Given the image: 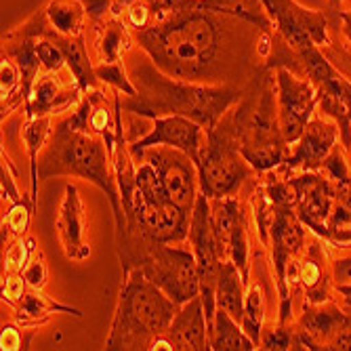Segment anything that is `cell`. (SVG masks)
Here are the masks:
<instances>
[{"label":"cell","instance_id":"6da1fadb","mask_svg":"<svg viewBox=\"0 0 351 351\" xmlns=\"http://www.w3.org/2000/svg\"><path fill=\"white\" fill-rule=\"evenodd\" d=\"M135 40L162 72L194 82L215 72L226 45V25L219 13L183 5L135 32Z\"/></svg>","mask_w":351,"mask_h":351},{"label":"cell","instance_id":"7a4b0ae2","mask_svg":"<svg viewBox=\"0 0 351 351\" xmlns=\"http://www.w3.org/2000/svg\"><path fill=\"white\" fill-rule=\"evenodd\" d=\"M135 97H126L122 110L145 118L160 116H185L202 124L206 131L215 129L221 118L230 112L234 104L242 99V90L236 86H208L191 80L167 76L154 61L135 59Z\"/></svg>","mask_w":351,"mask_h":351},{"label":"cell","instance_id":"3957f363","mask_svg":"<svg viewBox=\"0 0 351 351\" xmlns=\"http://www.w3.org/2000/svg\"><path fill=\"white\" fill-rule=\"evenodd\" d=\"M63 175L80 177L97 185L108 196V202L112 206L116 234L126 230L122 198L106 139L84 131H76L66 120L57 124L55 133L45 145L43 156L38 158V179Z\"/></svg>","mask_w":351,"mask_h":351},{"label":"cell","instance_id":"277c9868","mask_svg":"<svg viewBox=\"0 0 351 351\" xmlns=\"http://www.w3.org/2000/svg\"><path fill=\"white\" fill-rule=\"evenodd\" d=\"M177 311L179 305L141 269L124 274L106 349H149L169 330Z\"/></svg>","mask_w":351,"mask_h":351},{"label":"cell","instance_id":"5b68a950","mask_svg":"<svg viewBox=\"0 0 351 351\" xmlns=\"http://www.w3.org/2000/svg\"><path fill=\"white\" fill-rule=\"evenodd\" d=\"M116 252L122 265V276L141 269L177 305L200 295V274L194 250L156 242L143 236L137 228H126L116 234Z\"/></svg>","mask_w":351,"mask_h":351},{"label":"cell","instance_id":"8992f818","mask_svg":"<svg viewBox=\"0 0 351 351\" xmlns=\"http://www.w3.org/2000/svg\"><path fill=\"white\" fill-rule=\"evenodd\" d=\"M276 97L274 78L269 74L259 82V97L248 95L236 116L230 120L242 156L259 173L282 167L291 154L289 141L284 139L280 129Z\"/></svg>","mask_w":351,"mask_h":351},{"label":"cell","instance_id":"52a82bcc","mask_svg":"<svg viewBox=\"0 0 351 351\" xmlns=\"http://www.w3.org/2000/svg\"><path fill=\"white\" fill-rule=\"evenodd\" d=\"M200 191L210 200L236 196L242 181L250 175V165L242 156L232 122L223 120L206 131V141L198 160Z\"/></svg>","mask_w":351,"mask_h":351},{"label":"cell","instance_id":"ba28073f","mask_svg":"<svg viewBox=\"0 0 351 351\" xmlns=\"http://www.w3.org/2000/svg\"><path fill=\"white\" fill-rule=\"evenodd\" d=\"M299 53L303 76L317 90V104L322 112L339 124L343 147H351V82L324 57L317 45L295 49Z\"/></svg>","mask_w":351,"mask_h":351},{"label":"cell","instance_id":"9c48e42d","mask_svg":"<svg viewBox=\"0 0 351 351\" xmlns=\"http://www.w3.org/2000/svg\"><path fill=\"white\" fill-rule=\"evenodd\" d=\"M271 204V202H269ZM274 217L269 223V238L271 242V261L276 269L278 291H280V317L278 324H289L291 320V291H289V265L303 248L305 242V226L301 223L295 204H271Z\"/></svg>","mask_w":351,"mask_h":351},{"label":"cell","instance_id":"30bf717a","mask_svg":"<svg viewBox=\"0 0 351 351\" xmlns=\"http://www.w3.org/2000/svg\"><path fill=\"white\" fill-rule=\"evenodd\" d=\"M143 160L149 162L156 173L160 175L171 200L181 206L183 210L191 213L198 200V167L191 158L175 147L169 145H154L143 152Z\"/></svg>","mask_w":351,"mask_h":351},{"label":"cell","instance_id":"8fae6325","mask_svg":"<svg viewBox=\"0 0 351 351\" xmlns=\"http://www.w3.org/2000/svg\"><path fill=\"white\" fill-rule=\"evenodd\" d=\"M278 86V118L284 139L293 145L309 124L317 106V90L311 80L297 76L289 68L276 70Z\"/></svg>","mask_w":351,"mask_h":351},{"label":"cell","instance_id":"7c38bea8","mask_svg":"<svg viewBox=\"0 0 351 351\" xmlns=\"http://www.w3.org/2000/svg\"><path fill=\"white\" fill-rule=\"evenodd\" d=\"M278 34L293 49L307 45H330V19L322 11H309L295 0H261Z\"/></svg>","mask_w":351,"mask_h":351},{"label":"cell","instance_id":"4fadbf2b","mask_svg":"<svg viewBox=\"0 0 351 351\" xmlns=\"http://www.w3.org/2000/svg\"><path fill=\"white\" fill-rule=\"evenodd\" d=\"M126 228H137L143 236L165 244H181L189 236L191 213L177 206L173 200L165 204H152L135 191L133 208L124 213Z\"/></svg>","mask_w":351,"mask_h":351},{"label":"cell","instance_id":"5bb4252c","mask_svg":"<svg viewBox=\"0 0 351 351\" xmlns=\"http://www.w3.org/2000/svg\"><path fill=\"white\" fill-rule=\"evenodd\" d=\"M291 183L295 187V210L301 223L317 238L326 240L328 219L337 204V183L317 171H305L299 177H293Z\"/></svg>","mask_w":351,"mask_h":351},{"label":"cell","instance_id":"9a60e30c","mask_svg":"<svg viewBox=\"0 0 351 351\" xmlns=\"http://www.w3.org/2000/svg\"><path fill=\"white\" fill-rule=\"evenodd\" d=\"M204 133L206 129L202 124L189 120L185 116H160V118H154L152 131L145 137L137 139L133 145H129V149L135 160H141L143 152L147 147L169 145V147L185 152L191 160L198 165L200 152L204 147Z\"/></svg>","mask_w":351,"mask_h":351},{"label":"cell","instance_id":"2e32d148","mask_svg":"<svg viewBox=\"0 0 351 351\" xmlns=\"http://www.w3.org/2000/svg\"><path fill=\"white\" fill-rule=\"evenodd\" d=\"M339 135V124L324 122L320 118L309 120L303 135L293 143V152L282 165L286 175H291L293 171H320L326 158L332 154Z\"/></svg>","mask_w":351,"mask_h":351},{"label":"cell","instance_id":"e0dca14e","mask_svg":"<svg viewBox=\"0 0 351 351\" xmlns=\"http://www.w3.org/2000/svg\"><path fill=\"white\" fill-rule=\"evenodd\" d=\"M57 230H59L63 252H66L68 259L84 261L90 257V248L84 242L86 215H84L82 200L78 196V189L72 183L66 185V194H63L59 217H57Z\"/></svg>","mask_w":351,"mask_h":351},{"label":"cell","instance_id":"ac0fdd59","mask_svg":"<svg viewBox=\"0 0 351 351\" xmlns=\"http://www.w3.org/2000/svg\"><path fill=\"white\" fill-rule=\"evenodd\" d=\"M165 335L171 341L173 349H177V351L210 349L208 320H206V311H204V303H202L200 295L179 305V311L173 317V322Z\"/></svg>","mask_w":351,"mask_h":351},{"label":"cell","instance_id":"d6986e66","mask_svg":"<svg viewBox=\"0 0 351 351\" xmlns=\"http://www.w3.org/2000/svg\"><path fill=\"white\" fill-rule=\"evenodd\" d=\"M289 280L297 282L305 289L307 303H324L330 301V269L326 265V252L320 244V240H315L307 254L297 261L293 259L289 265Z\"/></svg>","mask_w":351,"mask_h":351},{"label":"cell","instance_id":"ffe728a7","mask_svg":"<svg viewBox=\"0 0 351 351\" xmlns=\"http://www.w3.org/2000/svg\"><path fill=\"white\" fill-rule=\"evenodd\" d=\"M80 93L82 88L78 84H74L72 88H63V84L57 78H53L51 72H47L34 82V88H32V95L25 104V116L29 120L36 116L59 114L76 106L80 99Z\"/></svg>","mask_w":351,"mask_h":351},{"label":"cell","instance_id":"44dd1931","mask_svg":"<svg viewBox=\"0 0 351 351\" xmlns=\"http://www.w3.org/2000/svg\"><path fill=\"white\" fill-rule=\"evenodd\" d=\"M297 326L303 328L307 335H311L322 349H328L330 341L343 328L351 326V322L343 307H337L335 303L324 301V303H305Z\"/></svg>","mask_w":351,"mask_h":351},{"label":"cell","instance_id":"7402d4cb","mask_svg":"<svg viewBox=\"0 0 351 351\" xmlns=\"http://www.w3.org/2000/svg\"><path fill=\"white\" fill-rule=\"evenodd\" d=\"M43 36L53 38L61 47L63 55H66L68 68L74 74V80L82 88V93H88V90L97 88L99 78H97V74H95V66L88 59V53H86L82 36H61V34H57V32L51 27V23H47Z\"/></svg>","mask_w":351,"mask_h":351},{"label":"cell","instance_id":"603a6c76","mask_svg":"<svg viewBox=\"0 0 351 351\" xmlns=\"http://www.w3.org/2000/svg\"><path fill=\"white\" fill-rule=\"evenodd\" d=\"M183 5L242 19V21L254 25V27H259L261 32H276V27H274V23H271V19H269L261 0H185Z\"/></svg>","mask_w":351,"mask_h":351},{"label":"cell","instance_id":"cb8c5ba5","mask_svg":"<svg viewBox=\"0 0 351 351\" xmlns=\"http://www.w3.org/2000/svg\"><path fill=\"white\" fill-rule=\"evenodd\" d=\"M244 280L240 276V269L234 265L232 259H226L221 265L219 271V280H217V307L226 309L234 320H238L242 324V317H244Z\"/></svg>","mask_w":351,"mask_h":351},{"label":"cell","instance_id":"d4e9b609","mask_svg":"<svg viewBox=\"0 0 351 351\" xmlns=\"http://www.w3.org/2000/svg\"><path fill=\"white\" fill-rule=\"evenodd\" d=\"M210 339V349L217 351H250L257 349V343H254L242 328V324L226 311L217 307L215 311V322L213 328L208 332Z\"/></svg>","mask_w":351,"mask_h":351},{"label":"cell","instance_id":"484cf974","mask_svg":"<svg viewBox=\"0 0 351 351\" xmlns=\"http://www.w3.org/2000/svg\"><path fill=\"white\" fill-rule=\"evenodd\" d=\"M97 29V40H95V49H97L99 63H114L122 61V55L131 47V34L129 25L120 17H110L104 23L95 25Z\"/></svg>","mask_w":351,"mask_h":351},{"label":"cell","instance_id":"4316f807","mask_svg":"<svg viewBox=\"0 0 351 351\" xmlns=\"http://www.w3.org/2000/svg\"><path fill=\"white\" fill-rule=\"evenodd\" d=\"M51 27L61 36H82L86 9L80 0H51L45 9Z\"/></svg>","mask_w":351,"mask_h":351},{"label":"cell","instance_id":"83f0119b","mask_svg":"<svg viewBox=\"0 0 351 351\" xmlns=\"http://www.w3.org/2000/svg\"><path fill=\"white\" fill-rule=\"evenodd\" d=\"M51 131V118L49 116H36L29 118L23 126V141H25V149H27V158H29V183H32V202L36 204V196H38V152L45 147L47 137Z\"/></svg>","mask_w":351,"mask_h":351},{"label":"cell","instance_id":"f1b7e54d","mask_svg":"<svg viewBox=\"0 0 351 351\" xmlns=\"http://www.w3.org/2000/svg\"><path fill=\"white\" fill-rule=\"evenodd\" d=\"M263 317H265V297L261 291V284H248L244 297L242 328L257 345H261V337H263Z\"/></svg>","mask_w":351,"mask_h":351},{"label":"cell","instance_id":"f546056e","mask_svg":"<svg viewBox=\"0 0 351 351\" xmlns=\"http://www.w3.org/2000/svg\"><path fill=\"white\" fill-rule=\"evenodd\" d=\"M248 228H246V215L244 210H240L232 234H230V259L234 261V265L240 269V276L244 280V284H250V248H248Z\"/></svg>","mask_w":351,"mask_h":351},{"label":"cell","instance_id":"4dcf8cb0","mask_svg":"<svg viewBox=\"0 0 351 351\" xmlns=\"http://www.w3.org/2000/svg\"><path fill=\"white\" fill-rule=\"evenodd\" d=\"M15 309H17V313L21 317V324L27 320V317H38V315L47 317V313H51V311H63V313H72V315H78V317L82 315L80 309L70 307V305L55 303L47 295L36 293V289L32 291V293H27V295H23V299L15 305Z\"/></svg>","mask_w":351,"mask_h":351},{"label":"cell","instance_id":"1f68e13d","mask_svg":"<svg viewBox=\"0 0 351 351\" xmlns=\"http://www.w3.org/2000/svg\"><path fill=\"white\" fill-rule=\"evenodd\" d=\"M137 191L139 196L152 204H165L171 202L169 191L160 179V175L156 173V169L149 162H143L141 167H137Z\"/></svg>","mask_w":351,"mask_h":351},{"label":"cell","instance_id":"d6a6232c","mask_svg":"<svg viewBox=\"0 0 351 351\" xmlns=\"http://www.w3.org/2000/svg\"><path fill=\"white\" fill-rule=\"evenodd\" d=\"M34 202H13L11 210L7 213V217L3 219V246L5 242L9 240V234H15L17 238L23 236L29 228V219H32V213H34Z\"/></svg>","mask_w":351,"mask_h":351},{"label":"cell","instance_id":"836d02e7","mask_svg":"<svg viewBox=\"0 0 351 351\" xmlns=\"http://www.w3.org/2000/svg\"><path fill=\"white\" fill-rule=\"evenodd\" d=\"M95 74L97 78L110 86H114V90L118 93H124L126 97H135L137 95V88L135 84L131 82L129 74L124 72L122 63L120 61H114V63H99V66H95Z\"/></svg>","mask_w":351,"mask_h":351},{"label":"cell","instance_id":"e575fe53","mask_svg":"<svg viewBox=\"0 0 351 351\" xmlns=\"http://www.w3.org/2000/svg\"><path fill=\"white\" fill-rule=\"evenodd\" d=\"M34 246L36 242L34 240H23V238H17L9 248H7V254H5V274H21L25 269V265L29 263L32 254H34Z\"/></svg>","mask_w":351,"mask_h":351},{"label":"cell","instance_id":"d590c367","mask_svg":"<svg viewBox=\"0 0 351 351\" xmlns=\"http://www.w3.org/2000/svg\"><path fill=\"white\" fill-rule=\"evenodd\" d=\"M36 53H38V59L43 63V70L45 72H59L63 66H66V55H63L61 47L49 38V36H40L38 43H36Z\"/></svg>","mask_w":351,"mask_h":351},{"label":"cell","instance_id":"8d00e7d4","mask_svg":"<svg viewBox=\"0 0 351 351\" xmlns=\"http://www.w3.org/2000/svg\"><path fill=\"white\" fill-rule=\"evenodd\" d=\"M124 15H126V25H129L133 32L147 29L156 21V15H154L147 0H139V3H135Z\"/></svg>","mask_w":351,"mask_h":351},{"label":"cell","instance_id":"74e56055","mask_svg":"<svg viewBox=\"0 0 351 351\" xmlns=\"http://www.w3.org/2000/svg\"><path fill=\"white\" fill-rule=\"evenodd\" d=\"M25 284L29 286V289H43L45 282H47V263H45V257L43 252H34L32 254L29 263L25 265V269L21 271Z\"/></svg>","mask_w":351,"mask_h":351},{"label":"cell","instance_id":"f35d334b","mask_svg":"<svg viewBox=\"0 0 351 351\" xmlns=\"http://www.w3.org/2000/svg\"><path fill=\"white\" fill-rule=\"evenodd\" d=\"M293 332L295 330L289 324H278L276 330H269L261 337V349H278V351L291 349Z\"/></svg>","mask_w":351,"mask_h":351},{"label":"cell","instance_id":"ab89813d","mask_svg":"<svg viewBox=\"0 0 351 351\" xmlns=\"http://www.w3.org/2000/svg\"><path fill=\"white\" fill-rule=\"evenodd\" d=\"M80 3L84 5L86 17L93 27L114 17V0H80Z\"/></svg>","mask_w":351,"mask_h":351},{"label":"cell","instance_id":"60d3db41","mask_svg":"<svg viewBox=\"0 0 351 351\" xmlns=\"http://www.w3.org/2000/svg\"><path fill=\"white\" fill-rule=\"evenodd\" d=\"M0 179H3V198L7 196L13 202H23L25 198L19 194L17 183H15V169L9 160V156L3 152V169H0Z\"/></svg>","mask_w":351,"mask_h":351},{"label":"cell","instance_id":"b9f144b4","mask_svg":"<svg viewBox=\"0 0 351 351\" xmlns=\"http://www.w3.org/2000/svg\"><path fill=\"white\" fill-rule=\"evenodd\" d=\"M34 337V332H29L25 339L21 330L13 324L3 326V335H0V349L3 351H17V349H29V339Z\"/></svg>","mask_w":351,"mask_h":351},{"label":"cell","instance_id":"7bdbcfd3","mask_svg":"<svg viewBox=\"0 0 351 351\" xmlns=\"http://www.w3.org/2000/svg\"><path fill=\"white\" fill-rule=\"evenodd\" d=\"M23 286H25V280H23L21 274H7V278L3 282V301H7L11 305H17L25 295Z\"/></svg>","mask_w":351,"mask_h":351},{"label":"cell","instance_id":"ee69618b","mask_svg":"<svg viewBox=\"0 0 351 351\" xmlns=\"http://www.w3.org/2000/svg\"><path fill=\"white\" fill-rule=\"evenodd\" d=\"M328 349H343V351L351 349V326L343 328V330H341V332L330 341Z\"/></svg>","mask_w":351,"mask_h":351},{"label":"cell","instance_id":"f6af8a7d","mask_svg":"<svg viewBox=\"0 0 351 351\" xmlns=\"http://www.w3.org/2000/svg\"><path fill=\"white\" fill-rule=\"evenodd\" d=\"M337 17L343 21V34H345V38L351 43V13H347V11H337Z\"/></svg>","mask_w":351,"mask_h":351},{"label":"cell","instance_id":"bcb514c9","mask_svg":"<svg viewBox=\"0 0 351 351\" xmlns=\"http://www.w3.org/2000/svg\"><path fill=\"white\" fill-rule=\"evenodd\" d=\"M139 0H114V17H120L122 13L129 11Z\"/></svg>","mask_w":351,"mask_h":351},{"label":"cell","instance_id":"7dc6e473","mask_svg":"<svg viewBox=\"0 0 351 351\" xmlns=\"http://www.w3.org/2000/svg\"><path fill=\"white\" fill-rule=\"evenodd\" d=\"M337 293L343 297V307H351V284H337Z\"/></svg>","mask_w":351,"mask_h":351},{"label":"cell","instance_id":"c3c4849f","mask_svg":"<svg viewBox=\"0 0 351 351\" xmlns=\"http://www.w3.org/2000/svg\"><path fill=\"white\" fill-rule=\"evenodd\" d=\"M328 3H330V7H332V9H337V7L343 3V0H328Z\"/></svg>","mask_w":351,"mask_h":351}]
</instances>
